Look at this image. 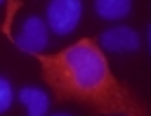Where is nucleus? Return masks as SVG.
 <instances>
[{"label": "nucleus", "mask_w": 151, "mask_h": 116, "mask_svg": "<svg viewBox=\"0 0 151 116\" xmlns=\"http://www.w3.org/2000/svg\"><path fill=\"white\" fill-rule=\"evenodd\" d=\"M59 71L73 90L85 95L99 92L109 83L106 59L92 43H76L66 47L59 57Z\"/></svg>", "instance_id": "f257e3e1"}, {"label": "nucleus", "mask_w": 151, "mask_h": 116, "mask_svg": "<svg viewBox=\"0 0 151 116\" xmlns=\"http://www.w3.org/2000/svg\"><path fill=\"white\" fill-rule=\"evenodd\" d=\"M83 17V0H50L45 9L47 28L54 36H68L78 28Z\"/></svg>", "instance_id": "f03ea898"}, {"label": "nucleus", "mask_w": 151, "mask_h": 116, "mask_svg": "<svg viewBox=\"0 0 151 116\" xmlns=\"http://www.w3.org/2000/svg\"><path fill=\"white\" fill-rule=\"evenodd\" d=\"M14 45L26 52V54H40L50 45V28L47 21L40 19L38 14H31L21 21V28L14 36Z\"/></svg>", "instance_id": "7ed1b4c3"}, {"label": "nucleus", "mask_w": 151, "mask_h": 116, "mask_svg": "<svg viewBox=\"0 0 151 116\" xmlns=\"http://www.w3.org/2000/svg\"><path fill=\"white\" fill-rule=\"evenodd\" d=\"M99 43H101V47L109 50V52L125 54V52H134V50H139L142 38H139V33H137L134 28L118 24V26H109L106 31H101Z\"/></svg>", "instance_id": "20e7f679"}, {"label": "nucleus", "mask_w": 151, "mask_h": 116, "mask_svg": "<svg viewBox=\"0 0 151 116\" xmlns=\"http://www.w3.org/2000/svg\"><path fill=\"white\" fill-rule=\"evenodd\" d=\"M19 102L26 107V116H47V111H50V95L42 88H35V85L21 88Z\"/></svg>", "instance_id": "39448f33"}, {"label": "nucleus", "mask_w": 151, "mask_h": 116, "mask_svg": "<svg viewBox=\"0 0 151 116\" xmlns=\"http://www.w3.org/2000/svg\"><path fill=\"white\" fill-rule=\"evenodd\" d=\"M94 12L106 21H120L132 12V0H94Z\"/></svg>", "instance_id": "423d86ee"}, {"label": "nucleus", "mask_w": 151, "mask_h": 116, "mask_svg": "<svg viewBox=\"0 0 151 116\" xmlns=\"http://www.w3.org/2000/svg\"><path fill=\"white\" fill-rule=\"evenodd\" d=\"M12 102H14V88L5 76H0V114H5L12 107Z\"/></svg>", "instance_id": "0eeeda50"}, {"label": "nucleus", "mask_w": 151, "mask_h": 116, "mask_svg": "<svg viewBox=\"0 0 151 116\" xmlns=\"http://www.w3.org/2000/svg\"><path fill=\"white\" fill-rule=\"evenodd\" d=\"M50 116H71V114H50Z\"/></svg>", "instance_id": "6e6552de"}, {"label": "nucleus", "mask_w": 151, "mask_h": 116, "mask_svg": "<svg viewBox=\"0 0 151 116\" xmlns=\"http://www.w3.org/2000/svg\"><path fill=\"white\" fill-rule=\"evenodd\" d=\"M149 47H151V28H149Z\"/></svg>", "instance_id": "1a4fd4ad"}, {"label": "nucleus", "mask_w": 151, "mask_h": 116, "mask_svg": "<svg viewBox=\"0 0 151 116\" xmlns=\"http://www.w3.org/2000/svg\"><path fill=\"white\" fill-rule=\"evenodd\" d=\"M2 2H5V0H0V5H2Z\"/></svg>", "instance_id": "9d476101"}]
</instances>
